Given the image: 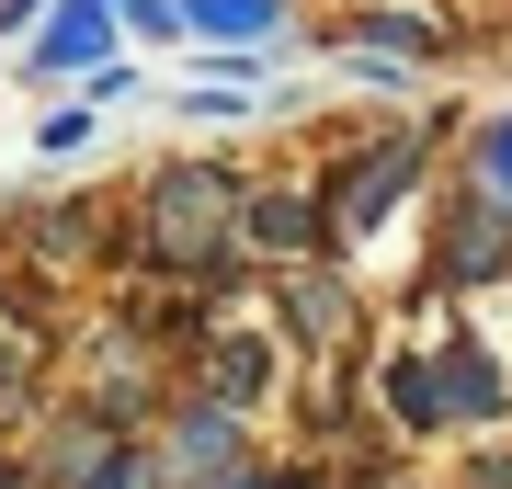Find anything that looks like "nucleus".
<instances>
[{
	"instance_id": "1",
	"label": "nucleus",
	"mask_w": 512,
	"mask_h": 489,
	"mask_svg": "<svg viewBox=\"0 0 512 489\" xmlns=\"http://www.w3.org/2000/svg\"><path fill=\"white\" fill-rule=\"evenodd\" d=\"M239 194H251V171L228 160H160L114 228V262H148L160 285H217L239 273Z\"/></svg>"
},
{
	"instance_id": "2",
	"label": "nucleus",
	"mask_w": 512,
	"mask_h": 489,
	"mask_svg": "<svg viewBox=\"0 0 512 489\" xmlns=\"http://www.w3.org/2000/svg\"><path fill=\"white\" fill-rule=\"evenodd\" d=\"M444 126H456V114L433 103V114H410V126H376V137H342V148H330V171L308 182V194H319V239H330V262H353V251H365V239L421 194V182H433Z\"/></svg>"
},
{
	"instance_id": "3",
	"label": "nucleus",
	"mask_w": 512,
	"mask_h": 489,
	"mask_svg": "<svg viewBox=\"0 0 512 489\" xmlns=\"http://www.w3.org/2000/svg\"><path fill=\"white\" fill-rule=\"evenodd\" d=\"M319 46L342 57L353 80H376V91H410V80L456 69V23H444V12H410V0H353Z\"/></svg>"
},
{
	"instance_id": "4",
	"label": "nucleus",
	"mask_w": 512,
	"mask_h": 489,
	"mask_svg": "<svg viewBox=\"0 0 512 489\" xmlns=\"http://www.w3.org/2000/svg\"><path fill=\"white\" fill-rule=\"evenodd\" d=\"M512 285V205L444 182L433 205V262H421V296H501Z\"/></svg>"
},
{
	"instance_id": "5",
	"label": "nucleus",
	"mask_w": 512,
	"mask_h": 489,
	"mask_svg": "<svg viewBox=\"0 0 512 489\" xmlns=\"http://www.w3.org/2000/svg\"><path fill=\"white\" fill-rule=\"evenodd\" d=\"M183 387L217 399V410H239V421H262V410L285 399V342L262 319H205L194 342H183Z\"/></svg>"
},
{
	"instance_id": "6",
	"label": "nucleus",
	"mask_w": 512,
	"mask_h": 489,
	"mask_svg": "<svg viewBox=\"0 0 512 489\" xmlns=\"http://www.w3.org/2000/svg\"><path fill=\"white\" fill-rule=\"evenodd\" d=\"M421 353H433V410H444V444H478V433H501V421H512V364L490 353V330L444 319Z\"/></svg>"
},
{
	"instance_id": "7",
	"label": "nucleus",
	"mask_w": 512,
	"mask_h": 489,
	"mask_svg": "<svg viewBox=\"0 0 512 489\" xmlns=\"http://www.w3.org/2000/svg\"><path fill=\"white\" fill-rule=\"evenodd\" d=\"M262 330L274 342H296V353H353V330H365V296H353V262H296V273H262Z\"/></svg>"
},
{
	"instance_id": "8",
	"label": "nucleus",
	"mask_w": 512,
	"mask_h": 489,
	"mask_svg": "<svg viewBox=\"0 0 512 489\" xmlns=\"http://www.w3.org/2000/svg\"><path fill=\"white\" fill-rule=\"evenodd\" d=\"M148 455H160L183 489H205V478H228V467H251V421L239 410H217V399H194V387H171L160 399V421H148Z\"/></svg>"
},
{
	"instance_id": "9",
	"label": "nucleus",
	"mask_w": 512,
	"mask_h": 489,
	"mask_svg": "<svg viewBox=\"0 0 512 489\" xmlns=\"http://www.w3.org/2000/svg\"><path fill=\"white\" fill-rule=\"evenodd\" d=\"M239 262H251V273L330 262V239H319V194H308V182H251V194H239Z\"/></svg>"
},
{
	"instance_id": "10",
	"label": "nucleus",
	"mask_w": 512,
	"mask_h": 489,
	"mask_svg": "<svg viewBox=\"0 0 512 489\" xmlns=\"http://www.w3.org/2000/svg\"><path fill=\"white\" fill-rule=\"evenodd\" d=\"M365 387H376L387 444H399V455H433V444H444V410H433V353H421V342L365 353Z\"/></svg>"
},
{
	"instance_id": "11",
	"label": "nucleus",
	"mask_w": 512,
	"mask_h": 489,
	"mask_svg": "<svg viewBox=\"0 0 512 489\" xmlns=\"http://www.w3.org/2000/svg\"><path fill=\"white\" fill-rule=\"evenodd\" d=\"M114 46H126V35H114V12H80V0H57V12L35 23V46H23V80H80V69H103Z\"/></svg>"
},
{
	"instance_id": "12",
	"label": "nucleus",
	"mask_w": 512,
	"mask_h": 489,
	"mask_svg": "<svg viewBox=\"0 0 512 489\" xmlns=\"http://www.w3.org/2000/svg\"><path fill=\"white\" fill-rule=\"evenodd\" d=\"M285 35H296V0H183V46L262 57V46H285Z\"/></svg>"
},
{
	"instance_id": "13",
	"label": "nucleus",
	"mask_w": 512,
	"mask_h": 489,
	"mask_svg": "<svg viewBox=\"0 0 512 489\" xmlns=\"http://www.w3.org/2000/svg\"><path fill=\"white\" fill-rule=\"evenodd\" d=\"M456 182L490 194V205H512V103H490V114L456 126Z\"/></svg>"
},
{
	"instance_id": "14",
	"label": "nucleus",
	"mask_w": 512,
	"mask_h": 489,
	"mask_svg": "<svg viewBox=\"0 0 512 489\" xmlns=\"http://www.w3.org/2000/svg\"><path fill=\"white\" fill-rule=\"evenodd\" d=\"M35 376H46V330L12 308V296H0V421H12L23 399H35Z\"/></svg>"
},
{
	"instance_id": "15",
	"label": "nucleus",
	"mask_w": 512,
	"mask_h": 489,
	"mask_svg": "<svg viewBox=\"0 0 512 489\" xmlns=\"http://www.w3.org/2000/svg\"><path fill=\"white\" fill-rule=\"evenodd\" d=\"M262 103H274V80H183V91H171L183 126H251Z\"/></svg>"
},
{
	"instance_id": "16",
	"label": "nucleus",
	"mask_w": 512,
	"mask_h": 489,
	"mask_svg": "<svg viewBox=\"0 0 512 489\" xmlns=\"http://www.w3.org/2000/svg\"><path fill=\"white\" fill-rule=\"evenodd\" d=\"M114 35L126 46H183V0H114Z\"/></svg>"
},
{
	"instance_id": "17",
	"label": "nucleus",
	"mask_w": 512,
	"mask_h": 489,
	"mask_svg": "<svg viewBox=\"0 0 512 489\" xmlns=\"http://www.w3.org/2000/svg\"><path fill=\"white\" fill-rule=\"evenodd\" d=\"M92 126H103L92 103H57L46 126H35V148H46V160H80V148H92Z\"/></svg>"
},
{
	"instance_id": "18",
	"label": "nucleus",
	"mask_w": 512,
	"mask_h": 489,
	"mask_svg": "<svg viewBox=\"0 0 512 489\" xmlns=\"http://www.w3.org/2000/svg\"><path fill=\"white\" fill-rule=\"evenodd\" d=\"M262 489H342L330 455H262Z\"/></svg>"
},
{
	"instance_id": "19",
	"label": "nucleus",
	"mask_w": 512,
	"mask_h": 489,
	"mask_svg": "<svg viewBox=\"0 0 512 489\" xmlns=\"http://www.w3.org/2000/svg\"><path fill=\"white\" fill-rule=\"evenodd\" d=\"M126 91H137V57H126V46H114L103 69H80V103H92V114H103V103H126Z\"/></svg>"
},
{
	"instance_id": "20",
	"label": "nucleus",
	"mask_w": 512,
	"mask_h": 489,
	"mask_svg": "<svg viewBox=\"0 0 512 489\" xmlns=\"http://www.w3.org/2000/svg\"><path fill=\"white\" fill-rule=\"evenodd\" d=\"M57 0H0V35H23V23H46Z\"/></svg>"
},
{
	"instance_id": "21",
	"label": "nucleus",
	"mask_w": 512,
	"mask_h": 489,
	"mask_svg": "<svg viewBox=\"0 0 512 489\" xmlns=\"http://www.w3.org/2000/svg\"><path fill=\"white\" fill-rule=\"evenodd\" d=\"M205 489H262V455H251V467H228V478H205Z\"/></svg>"
},
{
	"instance_id": "22",
	"label": "nucleus",
	"mask_w": 512,
	"mask_h": 489,
	"mask_svg": "<svg viewBox=\"0 0 512 489\" xmlns=\"http://www.w3.org/2000/svg\"><path fill=\"white\" fill-rule=\"evenodd\" d=\"M0 489H35V478H23V455H0Z\"/></svg>"
},
{
	"instance_id": "23",
	"label": "nucleus",
	"mask_w": 512,
	"mask_h": 489,
	"mask_svg": "<svg viewBox=\"0 0 512 489\" xmlns=\"http://www.w3.org/2000/svg\"><path fill=\"white\" fill-rule=\"evenodd\" d=\"M80 12H114V0H80Z\"/></svg>"
}]
</instances>
